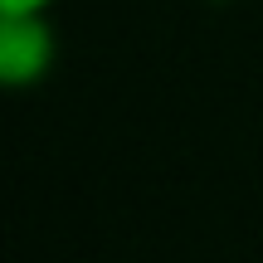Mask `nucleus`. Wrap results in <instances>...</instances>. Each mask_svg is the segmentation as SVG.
<instances>
[{
    "instance_id": "nucleus-2",
    "label": "nucleus",
    "mask_w": 263,
    "mask_h": 263,
    "mask_svg": "<svg viewBox=\"0 0 263 263\" xmlns=\"http://www.w3.org/2000/svg\"><path fill=\"white\" fill-rule=\"evenodd\" d=\"M59 0H0V15H49Z\"/></svg>"
},
{
    "instance_id": "nucleus-1",
    "label": "nucleus",
    "mask_w": 263,
    "mask_h": 263,
    "mask_svg": "<svg viewBox=\"0 0 263 263\" xmlns=\"http://www.w3.org/2000/svg\"><path fill=\"white\" fill-rule=\"evenodd\" d=\"M59 39L49 15H0V83L34 88L54 73Z\"/></svg>"
}]
</instances>
